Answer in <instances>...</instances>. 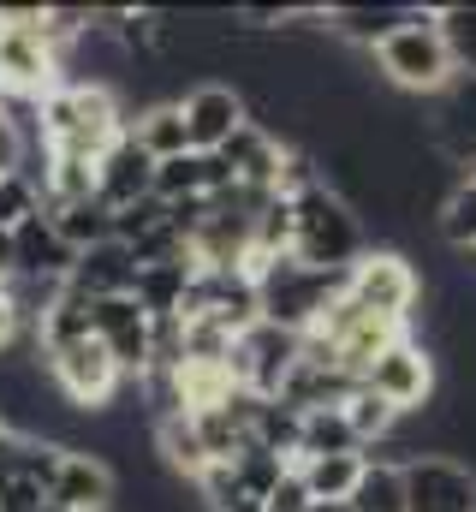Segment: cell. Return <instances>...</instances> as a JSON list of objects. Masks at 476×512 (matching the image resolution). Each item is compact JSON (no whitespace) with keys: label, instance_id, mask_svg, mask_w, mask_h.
Listing matches in <instances>:
<instances>
[{"label":"cell","instance_id":"obj_8","mask_svg":"<svg viewBox=\"0 0 476 512\" xmlns=\"http://www.w3.org/2000/svg\"><path fill=\"white\" fill-rule=\"evenodd\" d=\"M357 387H369V393L387 399L399 417H411V411H423V405L435 399V352L405 334V340H393V346L357 376Z\"/></svg>","mask_w":476,"mask_h":512},{"label":"cell","instance_id":"obj_12","mask_svg":"<svg viewBox=\"0 0 476 512\" xmlns=\"http://www.w3.org/2000/svg\"><path fill=\"white\" fill-rule=\"evenodd\" d=\"M72 262H78V251L54 233L48 215H30L24 227H12V280H60L66 286Z\"/></svg>","mask_w":476,"mask_h":512},{"label":"cell","instance_id":"obj_31","mask_svg":"<svg viewBox=\"0 0 476 512\" xmlns=\"http://www.w3.org/2000/svg\"><path fill=\"white\" fill-rule=\"evenodd\" d=\"M18 334H24V322H18V310H12V298H6V286H0V352H12Z\"/></svg>","mask_w":476,"mask_h":512},{"label":"cell","instance_id":"obj_10","mask_svg":"<svg viewBox=\"0 0 476 512\" xmlns=\"http://www.w3.org/2000/svg\"><path fill=\"white\" fill-rule=\"evenodd\" d=\"M179 114H185V131H191V149H203V155H215V149L250 120L238 84H191V90L179 96Z\"/></svg>","mask_w":476,"mask_h":512},{"label":"cell","instance_id":"obj_3","mask_svg":"<svg viewBox=\"0 0 476 512\" xmlns=\"http://www.w3.org/2000/svg\"><path fill=\"white\" fill-rule=\"evenodd\" d=\"M363 251H369V239H363L357 215L328 191V185H310V191L292 197V256H298L304 268H334V274H346Z\"/></svg>","mask_w":476,"mask_h":512},{"label":"cell","instance_id":"obj_25","mask_svg":"<svg viewBox=\"0 0 476 512\" xmlns=\"http://www.w3.org/2000/svg\"><path fill=\"white\" fill-rule=\"evenodd\" d=\"M435 24H441L447 60H453V78H476V6H441Z\"/></svg>","mask_w":476,"mask_h":512},{"label":"cell","instance_id":"obj_6","mask_svg":"<svg viewBox=\"0 0 476 512\" xmlns=\"http://www.w3.org/2000/svg\"><path fill=\"white\" fill-rule=\"evenodd\" d=\"M346 298H352L363 316H381V322H411L417 316V298H423V274L411 268L405 251H363L346 268Z\"/></svg>","mask_w":476,"mask_h":512},{"label":"cell","instance_id":"obj_21","mask_svg":"<svg viewBox=\"0 0 476 512\" xmlns=\"http://www.w3.org/2000/svg\"><path fill=\"white\" fill-rule=\"evenodd\" d=\"M48 221H54V233H60L72 251H90V245H108V239H114V209L96 203V197L66 203V209H48Z\"/></svg>","mask_w":476,"mask_h":512},{"label":"cell","instance_id":"obj_17","mask_svg":"<svg viewBox=\"0 0 476 512\" xmlns=\"http://www.w3.org/2000/svg\"><path fill=\"white\" fill-rule=\"evenodd\" d=\"M90 310H96V298H84V292H60L54 304H48V316L36 322V346L42 352H60V346H78V340H96V328H90Z\"/></svg>","mask_w":476,"mask_h":512},{"label":"cell","instance_id":"obj_5","mask_svg":"<svg viewBox=\"0 0 476 512\" xmlns=\"http://www.w3.org/2000/svg\"><path fill=\"white\" fill-rule=\"evenodd\" d=\"M60 84V48L48 36V6L0 12V96H48Z\"/></svg>","mask_w":476,"mask_h":512},{"label":"cell","instance_id":"obj_33","mask_svg":"<svg viewBox=\"0 0 476 512\" xmlns=\"http://www.w3.org/2000/svg\"><path fill=\"white\" fill-rule=\"evenodd\" d=\"M12 280V233H0V286Z\"/></svg>","mask_w":476,"mask_h":512},{"label":"cell","instance_id":"obj_20","mask_svg":"<svg viewBox=\"0 0 476 512\" xmlns=\"http://www.w3.org/2000/svg\"><path fill=\"white\" fill-rule=\"evenodd\" d=\"M346 512H405V477H399V465L363 453V477H357Z\"/></svg>","mask_w":476,"mask_h":512},{"label":"cell","instance_id":"obj_7","mask_svg":"<svg viewBox=\"0 0 476 512\" xmlns=\"http://www.w3.org/2000/svg\"><path fill=\"white\" fill-rule=\"evenodd\" d=\"M298 352H304V334H286V328H274V322H250L233 340L227 370H233V382L244 387V393L274 399V393L286 387V376L298 370Z\"/></svg>","mask_w":476,"mask_h":512},{"label":"cell","instance_id":"obj_26","mask_svg":"<svg viewBox=\"0 0 476 512\" xmlns=\"http://www.w3.org/2000/svg\"><path fill=\"white\" fill-rule=\"evenodd\" d=\"M161 221H167V203H161V197L149 191V197L125 203V209L114 215V239H119V245H137V239H143V233H155Z\"/></svg>","mask_w":476,"mask_h":512},{"label":"cell","instance_id":"obj_30","mask_svg":"<svg viewBox=\"0 0 476 512\" xmlns=\"http://www.w3.org/2000/svg\"><path fill=\"white\" fill-rule=\"evenodd\" d=\"M18 167H24V131L0 114V179H6V173H18Z\"/></svg>","mask_w":476,"mask_h":512},{"label":"cell","instance_id":"obj_36","mask_svg":"<svg viewBox=\"0 0 476 512\" xmlns=\"http://www.w3.org/2000/svg\"><path fill=\"white\" fill-rule=\"evenodd\" d=\"M108 512H119V507H108Z\"/></svg>","mask_w":476,"mask_h":512},{"label":"cell","instance_id":"obj_27","mask_svg":"<svg viewBox=\"0 0 476 512\" xmlns=\"http://www.w3.org/2000/svg\"><path fill=\"white\" fill-rule=\"evenodd\" d=\"M30 215H42V197H36V185H24L18 173H6V179H0V233L24 227Z\"/></svg>","mask_w":476,"mask_h":512},{"label":"cell","instance_id":"obj_11","mask_svg":"<svg viewBox=\"0 0 476 512\" xmlns=\"http://www.w3.org/2000/svg\"><path fill=\"white\" fill-rule=\"evenodd\" d=\"M119 501L114 465H102L96 453H60V471L48 483V507L60 512H108Z\"/></svg>","mask_w":476,"mask_h":512},{"label":"cell","instance_id":"obj_1","mask_svg":"<svg viewBox=\"0 0 476 512\" xmlns=\"http://www.w3.org/2000/svg\"><path fill=\"white\" fill-rule=\"evenodd\" d=\"M256 280V322H274L286 334H310L340 298H346V274L334 268H304L298 256H274L250 268Z\"/></svg>","mask_w":476,"mask_h":512},{"label":"cell","instance_id":"obj_9","mask_svg":"<svg viewBox=\"0 0 476 512\" xmlns=\"http://www.w3.org/2000/svg\"><path fill=\"white\" fill-rule=\"evenodd\" d=\"M399 477H405V512H476V471L459 459L423 453L399 465Z\"/></svg>","mask_w":476,"mask_h":512},{"label":"cell","instance_id":"obj_22","mask_svg":"<svg viewBox=\"0 0 476 512\" xmlns=\"http://www.w3.org/2000/svg\"><path fill=\"white\" fill-rule=\"evenodd\" d=\"M298 477H304L310 501H352L357 477H363V453H328V459H298Z\"/></svg>","mask_w":476,"mask_h":512},{"label":"cell","instance_id":"obj_19","mask_svg":"<svg viewBox=\"0 0 476 512\" xmlns=\"http://www.w3.org/2000/svg\"><path fill=\"white\" fill-rule=\"evenodd\" d=\"M191 268H197V262H161V268H137V286H131V298L143 304V316H149V322H161V316H179V304H185V286H191Z\"/></svg>","mask_w":476,"mask_h":512},{"label":"cell","instance_id":"obj_24","mask_svg":"<svg viewBox=\"0 0 476 512\" xmlns=\"http://www.w3.org/2000/svg\"><path fill=\"white\" fill-rule=\"evenodd\" d=\"M435 233H441V245L447 251H476V173H465L453 191H447V203H441V215H435Z\"/></svg>","mask_w":476,"mask_h":512},{"label":"cell","instance_id":"obj_16","mask_svg":"<svg viewBox=\"0 0 476 512\" xmlns=\"http://www.w3.org/2000/svg\"><path fill=\"white\" fill-rule=\"evenodd\" d=\"M125 137H131L149 161H173V155H185V149H191V131H185L179 102H155V108L131 114V120H125Z\"/></svg>","mask_w":476,"mask_h":512},{"label":"cell","instance_id":"obj_23","mask_svg":"<svg viewBox=\"0 0 476 512\" xmlns=\"http://www.w3.org/2000/svg\"><path fill=\"white\" fill-rule=\"evenodd\" d=\"M328 453H363L340 405L304 411V423H298V459H328Z\"/></svg>","mask_w":476,"mask_h":512},{"label":"cell","instance_id":"obj_34","mask_svg":"<svg viewBox=\"0 0 476 512\" xmlns=\"http://www.w3.org/2000/svg\"><path fill=\"white\" fill-rule=\"evenodd\" d=\"M304 512H346V501H310Z\"/></svg>","mask_w":476,"mask_h":512},{"label":"cell","instance_id":"obj_4","mask_svg":"<svg viewBox=\"0 0 476 512\" xmlns=\"http://www.w3.org/2000/svg\"><path fill=\"white\" fill-rule=\"evenodd\" d=\"M375 66H381V78L399 90V96H441L447 84H453V60H447V42H441V24H435V12H423V6H411V18L387 36V42H375Z\"/></svg>","mask_w":476,"mask_h":512},{"label":"cell","instance_id":"obj_35","mask_svg":"<svg viewBox=\"0 0 476 512\" xmlns=\"http://www.w3.org/2000/svg\"><path fill=\"white\" fill-rule=\"evenodd\" d=\"M42 512H60V507H42Z\"/></svg>","mask_w":476,"mask_h":512},{"label":"cell","instance_id":"obj_2","mask_svg":"<svg viewBox=\"0 0 476 512\" xmlns=\"http://www.w3.org/2000/svg\"><path fill=\"white\" fill-rule=\"evenodd\" d=\"M125 137L114 90H90V84H54L42 96V143L54 155H78V161H102Z\"/></svg>","mask_w":476,"mask_h":512},{"label":"cell","instance_id":"obj_13","mask_svg":"<svg viewBox=\"0 0 476 512\" xmlns=\"http://www.w3.org/2000/svg\"><path fill=\"white\" fill-rule=\"evenodd\" d=\"M155 191V161L131 143V137H119L114 149L96 161V203H108V209H125V203H137V197H149Z\"/></svg>","mask_w":476,"mask_h":512},{"label":"cell","instance_id":"obj_18","mask_svg":"<svg viewBox=\"0 0 476 512\" xmlns=\"http://www.w3.org/2000/svg\"><path fill=\"white\" fill-rule=\"evenodd\" d=\"M155 453H161L167 471H179L185 483H197V477L209 471V453H203V435H197L191 411H173V417L155 423Z\"/></svg>","mask_w":476,"mask_h":512},{"label":"cell","instance_id":"obj_15","mask_svg":"<svg viewBox=\"0 0 476 512\" xmlns=\"http://www.w3.org/2000/svg\"><path fill=\"white\" fill-rule=\"evenodd\" d=\"M233 173L221 167V155H203V149H185L173 161H155V197L161 203H185V197H215L227 191Z\"/></svg>","mask_w":476,"mask_h":512},{"label":"cell","instance_id":"obj_29","mask_svg":"<svg viewBox=\"0 0 476 512\" xmlns=\"http://www.w3.org/2000/svg\"><path fill=\"white\" fill-rule=\"evenodd\" d=\"M42 507H48V495L30 477H18V471L0 477V512H42Z\"/></svg>","mask_w":476,"mask_h":512},{"label":"cell","instance_id":"obj_14","mask_svg":"<svg viewBox=\"0 0 476 512\" xmlns=\"http://www.w3.org/2000/svg\"><path fill=\"white\" fill-rule=\"evenodd\" d=\"M66 286L84 292V298H125V292L137 286V256L125 251L119 239L90 245V251H78L72 274H66Z\"/></svg>","mask_w":476,"mask_h":512},{"label":"cell","instance_id":"obj_32","mask_svg":"<svg viewBox=\"0 0 476 512\" xmlns=\"http://www.w3.org/2000/svg\"><path fill=\"white\" fill-rule=\"evenodd\" d=\"M18 441H24V435H12V429L0 423V477H6V471H12V459H18Z\"/></svg>","mask_w":476,"mask_h":512},{"label":"cell","instance_id":"obj_28","mask_svg":"<svg viewBox=\"0 0 476 512\" xmlns=\"http://www.w3.org/2000/svg\"><path fill=\"white\" fill-rule=\"evenodd\" d=\"M304 507H310V489H304L298 465H286V477L262 495V512H304Z\"/></svg>","mask_w":476,"mask_h":512}]
</instances>
